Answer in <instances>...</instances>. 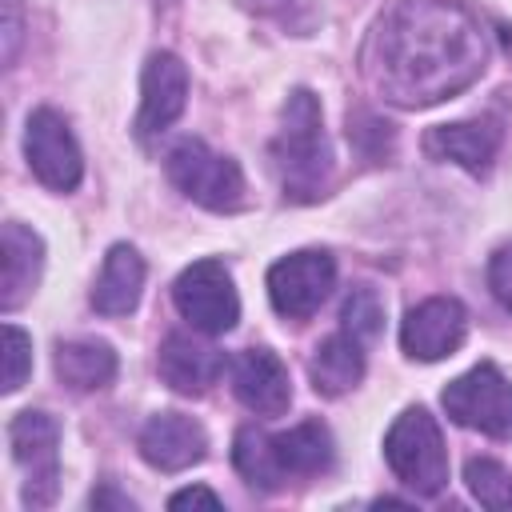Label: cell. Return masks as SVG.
Segmentation results:
<instances>
[{
  "label": "cell",
  "mask_w": 512,
  "mask_h": 512,
  "mask_svg": "<svg viewBox=\"0 0 512 512\" xmlns=\"http://www.w3.org/2000/svg\"><path fill=\"white\" fill-rule=\"evenodd\" d=\"M0 248H4V280H0V308L16 312L40 284L44 272V240L20 224V220H4L0 228Z\"/></svg>",
  "instance_id": "obj_17"
},
{
  "label": "cell",
  "mask_w": 512,
  "mask_h": 512,
  "mask_svg": "<svg viewBox=\"0 0 512 512\" xmlns=\"http://www.w3.org/2000/svg\"><path fill=\"white\" fill-rule=\"evenodd\" d=\"M468 336V308L456 296H428L416 308H408L400 324V344L412 360H444L452 356Z\"/></svg>",
  "instance_id": "obj_11"
},
{
  "label": "cell",
  "mask_w": 512,
  "mask_h": 512,
  "mask_svg": "<svg viewBox=\"0 0 512 512\" xmlns=\"http://www.w3.org/2000/svg\"><path fill=\"white\" fill-rule=\"evenodd\" d=\"M56 376L72 392H96L116 380V352L108 340H60Z\"/></svg>",
  "instance_id": "obj_20"
},
{
  "label": "cell",
  "mask_w": 512,
  "mask_h": 512,
  "mask_svg": "<svg viewBox=\"0 0 512 512\" xmlns=\"http://www.w3.org/2000/svg\"><path fill=\"white\" fill-rule=\"evenodd\" d=\"M308 376L320 396H344L364 376V344L356 336H348L344 328L332 332L328 340L316 344V352L308 360Z\"/></svg>",
  "instance_id": "obj_19"
},
{
  "label": "cell",
  "mask_w": 512,
  "mask_h": 512,
  "mask_svg": "<svg viewBox=\"0 0 512 512\" xmlns=\"http://www.w3.org/2000/svg\"><path fill=\"white\" fill-rule=\"evenodd\" d=\"M444 412L460 428H476L492 440H512V380L496 364H476L444 388Z\"/></svg>",
  "instance_id": "obj_5"
},
{
  "label": "cell",
  "mask_w": 512,
  "mask_h": 512,
  "mask_svg": "<svg viewBox=\"0 0 512 512\" xmlns=\"http://www.w3.org/2000/svg\"><path fill=\"white\" fill-rule=\"evenodd\" d=\"M248 12L276 20L280 28H288L292 36H308L320 24V8L316 0H244Z\"/></svg>",
  "instance_id": "obj_23"
},
{
  "label": "cell",
  "mask_w": 512,
  "mask_h": 512,
  "mask_svg": "<svg viewBox=\"0 0 512 512\" xmlns=\"http://www.w3.org/2000/svg\"><path fill=\"white\" fill-rule=\"evenodd\" d=\"M336 284V260L320 248L292 252L268 268V300L284 320H308Z\"/></svg>",
  "instance_id": "obj_9"
},
{
  "label": "cell",
  "mask_w": 512,
  "mask_h": 512,
  "mask_svg": "<svg viewBox=\"0 0 512 512\" xmlns=\"http://www.w3.org/2000/svg\"><path fill=\"white\" fill-rule=\"evenodd\" d=\"M500 140H504V132L496 120H460V124H436L424 136V152L432 160H452L464 172L480 176L496 160Z\"/></svg>",
  "instance_id": "obj_15"
},
{
  "label": "cell",
  "mask_w": 512,
  "mask_h": 512,
  "mask_svg": "<svg viewBox=\"0 0 512 512\" xmlns=\"http://www.w3.org/2000/svg\"><path fill=\"white\" fill-rule=\"evenodd\" d=\"M168 180L208 212H236L244 208V172L232 156L212 152L200 136H184L164 156Z\"/></svg>",
  "instance_id": "obj_4"
},
{
  "label": "cell",
  "mask_w": 512,
  "mask_h": 512,
  "mask_svg": "<svg viewBox=\"0 0 512 512\" xmlns=\"http://www.w3.org/2000/svg\"><path fill=\"white\" fill-rule=\"evenodd\" d=\"M272 168L284 188V200L308 204L328 192L332 180V144L324 136L320 100L308 88H292L280 108V132L272 140Z\"/></svg>",
  "instance_id": "obj_2"
},
{
  "label": "cell",
  "mask_w": 512,
  "mask_h": 512,
  "mask_svg": "<svg viewBox=\"0 0 512 512\" xmlns=\"http://www.w3.org/2000/svg\"><path fill=\"white\" fill-rule=\"evenodd\" d=\"M156 368H160V376H164V384L172 392H180V396H204L220 380V372L228 368V360H224L220 348H212V344H204V340H196L188 332H172L160 344Z\"/></svg>",
  "instance_id": "obj_14"
},
{
  "label": "cell",
  "mask_w": 512,
  "mask_h": 512,
  "mask_svg": "<svg viewBox=\"0 0 512 512\" xmlns=\"http://www.w3.org/2000/svg\"><path fill=\"white\" fill-rule=\"evenodd\" d=\"M136 444H140V456L160 472H184L208 456V432L200 428V420L180 412H156L140 428Z\"/></svg>",
  "instance_id": "obj_13"
},
{
  "label": "cell",
  "mask_w": 512,
  "mask_h": 512,
  "mask_svg": "<svg viewBox=\"0 0 512 512\" xmlns=\"http://www.w3.org/2000/svg\"><path fill=\"white\" fill-rule=\"evenodd\" d=\"M268 448H272V468L280 488L288 480H304V476H320L332 468L336 448H332V432L320 420H304L288 432H268Z\"/></svg>",
  "instance_id": "obj_16"
},
{
  "label": "cell",
  "mask_w": 512,
  "mask_h": 512,
  "mask_svg": "<svg viewBox=\"0 0 512 512\" xmlns=\"http://www.w3.org/2000/svg\"><path fill=\"white\" fill-rule=\"evenodd\" d=\"M484 60L480 20L456 0H396L364 44L368 84L400 108H428L464 92Z\"/></svg>",
  "instance_id": "obj_1"
},
{
  "label": "cell",
  "mask_w": 512,
  "mask_h": 512,
  "mask_svg": "<svg viewBox=\"0 0 512 512\" xmlns=\"http://www.w3.org/2000/svg\"><path fill=\"white\" fill-rule=\"evenodd\" d=\"M16 44H20V0H4V60H16Z\"/></svg>",
  "instance_id": "obj_26"
},
{
  "label": "cell",
  "mask_w": 512,
  "mask_h": 512,
  "mask_svg": "<svg viewBox=\"0 0 512 512\" xmlns=\"http://www.w3.org/2000/svg\"><path fill=\"white\" fill-rule=\"evenodd\" d=\"M176 312L204 336H224L240 320V296L224 260H196L172 284Z\"/></svg>",
  "instance_id": "obj_6"
},
{
  "label": "cell",
  "mask_w": 512,
  "mask_h": 512,
  "mask_svg": "<svg viewBox=\"0 0 512 512\" xmlns=\"http://www.w3.org/2000/svg\"><path fill=\"white\" fill-rule=\"evenodd\" d=\"M488 284H492L496 300H500L504 308H512V248H504V252L492 260V268H488Z\"/></svg>",
  "instance_id": "obj_25"
},
{
  "label": "cell",
  "mask_w": 512,
  "mask_h": 512,
  "mask_svg": "<svg viewBox=\"0 0 512 512\" xmlns=\"http://www.w3.org/2000/svg\"><path fill=\"white\" fill-rule=\"evenodd\" d=\"M192 504H204V508H220V496L212 492V488H184V492H176L172 500H168V508H192Z\"/></svg>",
  "instance_id": "obj_27"
},
{
  "label": "cell",
  "mask_w": 512,
  "mask_h": 512,
  "mask_svg": "<svg viewBox=\"0 0 512 512\" xmlns=\"http://www.w3.org/2000/svg\"><path fill=\"white\" fill-rule=\"evenodd\" d=\"M384 460L416 496H440L448 484V452L428 408H404L384 436Z\"/></svg>",
  "instance_id": "obj_3"
},
{
  "label": "cell",
  "mask_w": 512,
  "mask_h": 512,
  "mask_svg": "<svg viewBox=\"0 0 512 512\" xmlns=\"http://www.w3.org/2000/svg\"><path fill=\"white\" fill-rule=\"evenodd\" d=\"M32 372V340L24 328L4 324V392H16Z\"/></svg>",
  "instance_id": "obj_24"
},
{
  "label": "cell",
  "mask_w": 512,
  "mask_h": 512,
  "mask_svg": "<svg viewBox=\"0 0 512 512\" xmlns=\"http://www.w3.org/2000/svg\"><path fill=\"white\" fill-rule=\"evenodd\" d=\"M232 392L256 416H280L292 404L288 368L272 348H244L232 360Z\"/></svg>",
  "instance_id": "obj_12"
},
{
  "label": "cell",
  "mask_w": 512,
  "mask_h": 512,
  "mask_svg": "<svg viewBox=\"0 0 512 512\" xmlns=\"http://www.w3.org/2000/svg\"><path fill=\"white\" fill-rule=\"evenodd\" d=\"M144 292V260L132 244H112L92 284V308L100 316H128Z\"/></svg>",
  "instance_id": "obj_18"
},
{
  "label": "cell",
  "mask_w": 512,
  "mask_h": 512,
  "mask_svg": "<svg viewBox=\"0 0 512 512\" xmlns=\"http://www.w3.org/2000/svg\"><path fill=\"white\" fill-rule=\"evenodd\" d=\"M24 156L32 176L52 192H72L84 176L80 144L56 108H36L24 124Z\"/></svg>",
  "instance_id": "obj_8"
},
{
  "label": "cell",
  "mask_w": 512,
  "mask_h": 512,
  "mask_svg": "<svg viewBox=\"0 0 512 512\" xmlns=\"http://www.w3.org/2000/svg\"><path fill=\"white\" fill-rule=\"evenodd\" d=\"M188 104V68L176 52H152L140 76V112H136V140L148 144L152 136L168 132Z\"/></svg>",
  "instance_id": "obj_10"
},
{
  "label": "cell",
  "mask_w": 512,
  "mask_h": 512,
  "mask_svg": "<svg viewBox=\"0 0 512 512\" xmlns=\"http://www.w3.org/2000/svg\"><path fill=\"white\" fill-rule=\"evenodd\" d=\"M464 480H468V492L484 504V508H512V472L488 456H472L468 468H464Z\"/></svg>",
  "instance_id": "obj_22"
},
{
  "label": "cell",
  "mask_w": 512,
  "mask_h": 512,
  "mask_svg": "<svg viewBox=\"0 0 512 512\" xmlns=\"http://www.w3.org/2000/svg\"><path fill=\"white\" fill-rule=\"evenodd\" d=\"M340 324H344L348 336H356L368 348L384 332V300L376 296V288H368V284L352 288L348 300H344V308H340Z\"/></svg>",
  "instance_id": "obj_21"
},
{
  "label": "cell",
  "mask_w": 512,
  "mask_h": 512,
  "mask_svg": "<svg viewBox=\"0 0 512 512\" xmlns=\"http://www.w3.org/2000/svg\"><path fill=\"white\" fill-rule=\"evenodd\" d=\"M8 444L24 472V504L48 508L60 488V424L48 412H16L8 424Z\"/></svg>",
  "instance_id": "obj_7"
}]
</instances>
